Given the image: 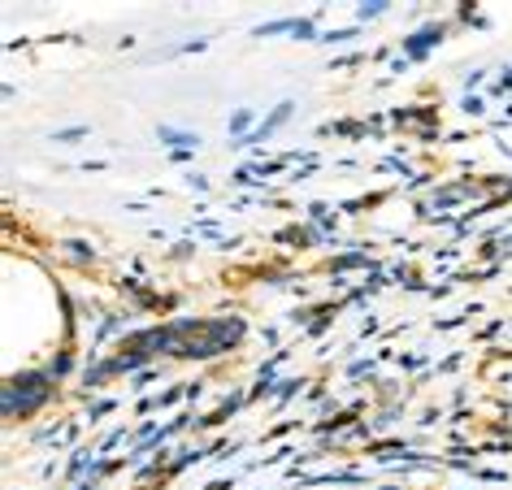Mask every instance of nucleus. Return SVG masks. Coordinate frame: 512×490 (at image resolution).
<instances>
[{
  "label": "nucleus",
  "mask_w": 512,
  "mask_h": 490,
  "mask_svg": "<svg viewBox=\"0 0 512 490\" xmlns=\"http://www.w3.org/2000/svg\"><path fill=\"white\" fill-rule=\"evenodd\" d=\"M204 334L217 343V352H230L243 339V317H222V321H204Z\"/></svg>",
  "instance_id": "nucleus-2"
},
{
  "label": "nucleus",
  "mask_w": 512,
  "mask_h": 490,
  "mask_svg": "<svg viewBox=\"0 0 512 490\" xmlns=\"http://www.w3.org/2000/svg\"><path fill=\"white\" fill-rule=\"evenodd\" d=\"M378 14H382L378 0H374V5H361V18H378Z\"/></svg>",
  "instance_id": "nucleus-6"
},
{
  "label": "nucleus",
  "mask_w": 512,
  "mask_h": 490,
  "mask_svg": "<svg viewBox=\"0 0 512 490\" xmlns=\"http://www.w3.org/2000/svg\"><path fill=\"white\" fill-rule=\"evenodd\" d=\"M287 118H291V105H278V109H274V113H270V118H265L261 126H256V131H252L248 139H265V135H270V131H274V126H283Z\"/></svg>",
  "instance_id": "nucleus-4"
},
{
  "label": "nucleus",
  "mask_w": 512,
  "mask_h": 490,
  "mask_svg": "<svg viewBox=\"0 0 512 490\" xmlns=\"http://www.w3.org/2000/svg\"><path fill=\"white\" fill-rule=\"evenodd\" d=\"M443 40V27H426V31H417L413 40H408V57H421V53H430L434 44Z\"/></svg>",
  "instance_id": "nucleus-3"
},
{
  "label": "nucleus",
  "mask_w": 512,
  "mask_h": 490,
  "mask_svg": "<svg viewBox=\"0 0 512 490\" xmlns=\"http://www.w3.org/2000/svg\"><path fill=\"white\" fill-rule=\"evenodd\" d=\"M53 395H57L53 369H27V373H14V378L0 386L5 421H27V417H35V412H40Z\"/></svg>",
  "instance_id": "nucleus-1"
},
{
  "label": "nucleus",
  "mask_w": 512,
  "mask_h": 490,
  "mask_svg": "<svg viewBox=\"0 0 512 490\" xmlns=\"http://www.w3.org/2000/svg\"><path fill=\"white\" fill-rule=\"evenodd\" d=\"M248 131H252V109H239L230 118V135H248Z\"/></svg>",
  "instance_id": "nucleus-5"
}]
</instances>
